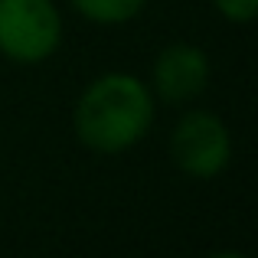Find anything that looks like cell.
<instances>
[{
    "label": "cell",
    "instance_id": "1",
    "mask_svg": "<svg viewBox=\"0 0 258 258\" xmlns=\"http://www.w3.org/2000/svg\"><path fill=\"white\" fill-rule=\"evenodd\" d=\"M154 124V95L141 79L108 72L95 79L76 105V134L88 151L121 154Z\"/></svg>",
    "mask_w": 258,
    "mask_h": 258
},
{
    "label": "cell",
    "instance_id": "2",
    "mask_svg": "<svg viewBox=\"0 0 258 258\" xmlns=\"http://www.w3.org/2000/svg\"><path fill=\"white\" fill-rule=\"evenodd\" d=\"M59 39L62 20L52 0H0V52L13 62H43Z\"/></svg>",
    "mask_w": 258,
    "mask_h": 258
},
{
    "label": "cell",
    "instance_id": "3",
    "mask_svg": "<svg viewBox=\"0 0 258 258\" xmlns=\"http://www.w3.org/2000/svg\"><path fill=\"white\" fill-rule=\"evenodd\" d=\"M173 164L193 180H213L229 167L232 138L229 127L209 111H189L170 134Z\"/></svg>",
    "mask_w": 258,
    "mask_h": 258
},
{
    "label": "cell",
    "instance_id": "4",
    "mask_svg": "<svg viewBox=\"0 0 258 258\" xmlns=\"http://www.w3.org/2000/svg\"><path fill=\"white\" fill-rule=\"evenodd\" d=\"M209 82V59L189 43H173L154 62V88L164 101H193Z\"/></svg>",
    "mask_w": 258,
    "mask_h": 258
},
{
    "label": "cell",
    "instance_id": "5",
    "mask_svg": "<svg viewBox=\"0 0 258 258\" xmlns=\"http://www.w3.org/2000/svg\"><path fill=\"white\" fill-rule=\"evenodd\" d=\"M147 0H72L79 13L92 23H105V26H114V23H127L131 17H138L141 7Z\"/></svg>",
    "mask_w": 258,
    "mask_h": 258
},
{
    "label": "cell",
    "instance_id": "6",
    "mask_svg": "<svg viewBox=\"0 0 258 258\" xmlns=\"http://www.w3.org/2000/svg\"><path fill=\"white\" fill-rule=\"evenodd\" d=\"M213 4L232 23H252L258 13V0H213Z\"/></svg>",
    "mask_w": 258,
    "mask_h": 258
},
{
    "label": "cell",
    "instance_id": "7",
    "mask_svg": "<svg viewBox=\"0 0 258 258\" xmlns=\"http://www.w3.org/2000/svg\"><path fill=\"white\" fill-rule=\"evenodd\" d=\"M213 258H245V255H239V252H219V255H213Z\"/></svg>",
    "mask_w": 258,
    "mask_h": 258
}]
</instances>
